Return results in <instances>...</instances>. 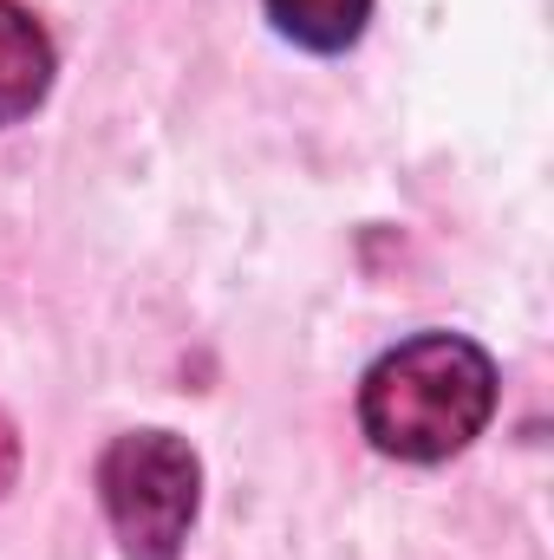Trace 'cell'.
<instances>
[{
	"label": "cell",
	"instance_id": "1",
	"mask_svg": "<svg viewBox=\"0 0 554 560\" xmlns=\"http://www.w3.org/2000/svg\"><path fill=\"white\" fill-rule=\"evenodd\" d=\"M496 411V365L463 332H417L392 346L366 385H359V423L372 450L399 463H443Z\"/></svg>",
	"mask_w": 554,
	"mask_h": 560
},
{
	"label": "cell",
	"instance_id": "2",
	"mask_svg": "<svg viewBox=\"0 0 554 560\" xmlns=\"http://www.w3.org/2000/svg\"><path fill=\"white\" fill-rule=\"evenodd\" d=\"M99 502L125 560H176L203 502V463L170 430H131L99 456Z\"/></svg>",
	"mask_w": 554,
	"mask_h": 560
},
{
	"label": "cell",
	"instance_id": "3",
	"mask_svg": "<svg viewBox=\"0 0 554 560\" xmlns=\"http://www.w3.org/2000/svg\"><path fill=\"white\" fill-rule=\"evenodd\" d=\"M46 85H53V39H46V26L26 7L0 0V125H20L46 98Z\"/></svg>",
	"mask_w": 554,
	"mask_h": 560
},
{
	"label": "cell",
	"instance_id": "4",
	"mask_svg": "<svg viewBox=\"0 0 554 560\" xmlns=\"http://www.w3.org/2000/svg\"><path fill=\"white\" fill-rule=\"evenodd\" d=\"M268 20L307 52H346L366 33L372 0H268Z\"/></svg>",
	"mask_w": 554,
	"mask_h": 560
},
{
	"label": "cell",
	"instance_id": "5",
	"mask_svg": "<svg viewBox=\"0 0 554 560\" xmlns=\"http://www.w3.org/2000/svg\"><path fill=\"white\" fill-rule=\"evenodd\" d=\"M13 476H20V436H13V423L0 418V495L13 489Z\"/></svg>",
	"mask_w": 554,
	"mask_h": 560
}]
</instances>
